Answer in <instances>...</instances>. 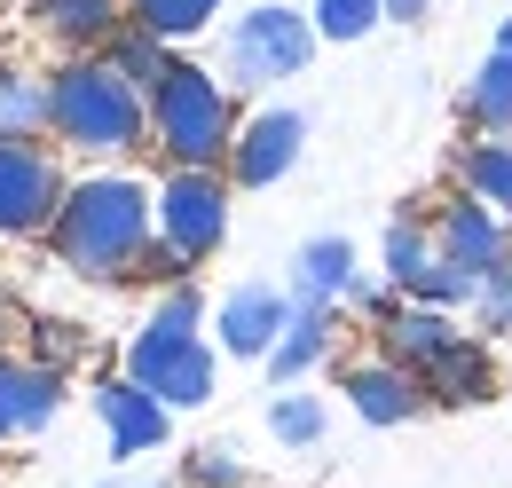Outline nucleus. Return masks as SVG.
<instances>
[{
    "label": "nucleus",
    "instance_id": "obj_9",
    "mask_svg": "<svg viewBox=\"0 0 512 488\" xmlns=\"http://www.w3.org/2000/svg\"><path fill=\"white\" fill-rule=\"evenodd\" d=\"M434 244H442V260L473 268V276H489L497 260H512V221L465 189L457 205H442V213H434Z\"/></svg>",
    "mask_w": 512,
    "mask_h": 488
},
{
    "label": "nucleus",
    "instance_id": "obj_16",
    "mask_svg": "<svg viewBox=\"0 0 512 488\" xmlns=\"http://www.w3.org/2000/svg\"><path fill=\"white\" fill-rule=\"evenodd\" d=\"M331 355V307H292V323H284V339L268 347V378L276 386H292V378H308V370Z\"/></svg>",
    "mask_w": 512,
    "mask_h": 488
},
{
    "label": "nucleus",
    "instance_id": "obj_15",
    "mask_svg": "<svg viewBox=\"0 0 512 488\" xmlns=\"http://www.w3.org/2000/svg\"><path fill=\"white\" fill-rule=\"evenodd\" d=\"M292 300L308 307H339L355 300V244L347 237H308L292 252Z\"/></svg>",
    "mask_w": 512,
    "mask_h": 488
},
{
    "label": "nucleus",
    "instance_id": "obj_26",
    "mask_svg": "<svg viewBox=\"0 0 512 488\" xmlns=\"http://www.w3.org/2000/svg\"><path fill=\"white\" fill-rule=\"evenodd\" d=\"M308 16H316L323 40H363L371 24H386V0H316Z\"/></svg>",
    "mask_w": 512,
    "mask_h": 488
},
{
    "label": "nucleus",
    "instance_id": "obj_11",
    "mask_svg": "<svg viewBox=\"0 0 512 488\" xmlns=\"http://www.w3.org/2000/svg\"><path fill=\"white\" fill-rule=\"evenodd\" d=\"M95 410H103V433H111V457H142V449H158L166 426H174V410H166L150 386H134V378H103V386H95Z\"/></svg>",
    "mask_w": 512,
    "mask_h": 488
},
{
    "label": "nucleus",
    "instance_id": "obj_13",
    "mask_svg": "<svg viewBox=\"0 0 512 488\" xmlns=\"http://www.w3.org/2000/svg\"><path fill=\"white\" fill-rule=\"evenodd\" d=\"M56 410H64V378L48 363H0V441L40 433Z\"/></svg>",
    "mask_w": 512,
    "mask_h": 488
},
{
    "label": "nucleus",
    "instance_id": "obj_4",
    "mask_svg": "<svg viewBox=\"0 0 512 488\" xmlns=\"http://www.w3.org/2000/svg\"><path fill=\"white\" fill-rule=\"evenodd\" d=\"M237 87H221L205 63H182L158 79L150 95V134L174 166H229V142H237V111H229Z\"/></svg>",
    "mask_w": 512,
    "mask_h": 488
},
{
    "label": "nucleus",
    "instance_id": "obj_23",
    "mask_svg": "<svg viewBox=\"0 0 512 488\" xmlns=\"http://www.w3.org/2000/svg\"><path fill=\"white\" fill-rule=\"evenodd\" d=\"M127 16L142 32H158V40H197L221 16V0H127Z\"/></svg>",
    "mask_w": 512,
    "mask_h": 488
},
{
    "label": "nucleus",
    "instance_id": "obj_20",
    "mask_svg": "<svg viewBox=\"0 0 512 488\" xmlns=\"http://www.w3.org/2000/svg\"><path fill=\"white\" fill-rule=\"evenodd\" d=\"M40 16L71 48H111V32H119V0H40Z\"/></svg>",
    "mask_w": 512,
    "mask_h": 488
},
{
    "label": "nucleus",
    "instance_id": "obj_2",
    "mask_svg": "<svg viewBox=\"0 0 512 488\" xmlns=\"http://www.w3.org/2000/svg\"><path fill=\"white\" fill-rule=\"evenodd\" d=\"M48 103H56V134H64L71 150H87V158H119L134 150L142 134H150V95L111 71V56H79L64 63L56 79H48Z\"/></svg>",
    "mask_w": 512,
    "mask_h": 488
},
{
    "label": "nucleus",
    "instance_id": "obj_22",
    "mask_svg": "<svg viewBox=\"0 0 512 488\" xmlns=\"http://www.w3.org/2000/svg\"><path fill=\"white\" fill-rule=\"evenodd\" d=\"M465 189L512 221V134H489V142L465 150Z\"/></svg>",
    "mask_w": 512,
    "mask_h": 488
},
{
    "label": "nucleus",
    "instance_id": "obj_28",
    "mask_svg": "<svg viewBox=\"0 0 512 488\" xmlns=\"http://www.w3.org/2000/svg\"><path fill=\"white\" fill-rule=\"evenodd\" d=\"M134 276H150V284H182V276H190V260H182L166 237H150V244H142V260H134Z\"/></svg>",
    "mask_w": 512,
    "mask_h": 488
},
{
    "label": "nucleus",
    "instance_id": "obj_17",
    "mask_svg": "<svg viewBox=\"0 0 512 488\" xmlns=\"http://www.w3.org/2000/svg\"><path fill=\"white\" fill-rule=\"evenodd\" d=\"M489 347H473V339H457L449 355H434V363L418 370V386H426V402H481L489 394Z\"/></svg>",
    "mask_w": 512,
    "mask_h": 488
},
{
    "label": "nucleus",
    "instance_id": "obj_18",
    "mask_svg": "<svg viewBox=\"0 0 512 488\" xmlns=\"http://www.w3.org/2000/svg\"><path fill=\"white\" fill-rule=\"evenodd\" d=\"M166 48H174V40H158V32H142V24H119L103 56H111V71H119V79H134L142 95H158V79L174 71V56H166Z\"/></svg>",
    "mask_w": 512,
    "mask_h": 488
},
{
    "label": "nucleus",
    "instance_id": "obj_14",
    "mask_svg": "<svg viewBox=\"0 0 512 488\" xmlns=\"http://www.w3.org/2000/svg\"><path fill=\"white\" fill-rule=\"evenodd\" d=\"M457 339H465V331L449 323V307H426V300H402V307L379 323V347H386L402 370H426L434 355H449Z\"/></svg>",
    "mask_w": 512,
    "mask_h": 488
},
{
    "label": "nucleus",
    "instance_id": "obj_19",
    "mask_svg": "<svg viewBox=\"0 0 512 488\" xmlns=\"http://www.w3.org/2000/svg\"><path fill=\"white\" fill-rule=\"evenodd\" d=\"M465 119L481 126V134H512V56L505 48L465 79Z\"/></svg>",
    "mask_w": 512,
    "mask_h": 488
},
{
    "label": "nucleus",
    "instance_id": "obj_29",
    "mask_svg": "<svg viewBox=\"0 0 512 488\" xmlns=\"http://www.w3.org/2000/svg\"><path fill=\"white\" fill-rule=\"evenodd\" d=\"M197 488H245V465H237V449H197Z\"/></svg>",
    "mask_w": 512,
    "mask_h": 488
},
{
    "label": "nucleus",
    "instance_id": "obj_5",
    "mask_svg": "<svg viewBox=\"0 0 512 488\" xmlns=\"http://www.w3.org/2000/svg\"><path fill=\"white\" fill-rule=\"evenodd\" d=\"M316 16H300V8H284V0H260L245 8L237 24H229V48H221V71H229V87L237 95H260L268 79H292L300 63L316 56Z\"/></svg>",
    "mask_w": 512,
    "mask_h": 488
},
{
    "label": "nucleus",
    "instance_id": "obj_24",
    "mask_svg": "<svg viewBox=\"0 0 512 488\" xmlns=\"http://www.w3.org/2000/svg\"><path fill=\"white\" fill-rule=\"evenodd\" d=\"M434 252H442V244H434V229H418V221H394V229H386V284L410 300V284L434 268Z\"/></svg>",
    "mask_w": 512,
    "mask_h": 488
},
{
    "label": "nucleus",
    "instance_id": "obj_1",
    "mask_svg": "<svg viewBox=\"0 0 512 488\" xmlns=\"http://www.w3.org/2000/svg\"><path fill=\"white\" fill-rule=\"evenodd\" d=\"M150 221H158V197L134 174H87V182H71L48 237H56V260L71 276H134Z\"/></svg>",
    "mask_w": 512,
    "mask_h": 488
},
{
    "label": "nucleus",
    "instance_id": "obj_10",
    "mask_svg": "<svg viewBox=\"0 0 512 488\" xmlns=\"http://www.w3.org/2000/svg\"><path fill=\"white\" fill-rule=\"evenodd\" d=\"M292 292H276V284H237L229 300H221V315H213V331H221V355H253V363H268V347L284 339V323H292Z\"/></svg>",
    "mask_w": 512,
    "mask_h": 488
},
{
    "label": "nucleus",
    "instance_id": "obj_8",
    "mask_svg": "<svg viewBox=\"0 0 512 488\" xmlns=\"http://www.w3.org/2000/svg\"><path fill=\"white\" fill-rule=\"evenodd\" d=\"M300 142H308V119L300 111H260V119L237 126L229 142V182L237 189H268L300 166Z\"/></svg>",
    "mask_w": 512,
    "mask_h": 488
},
{
    "label": "nucleus",
    "instance_id": "obj_25",
    "mask_svg": "<svg viewBox=\"0 0 512 488\" xmlns=\"http://www.w3.org/2000/svg\"><path fill=\"white\" fill-rule=\"evenodd\" d=\"M268 433L292 441V449L323 441V402H316V394H276V402H268Z\"/></svg>",
    "mask_w": 512,
    "mask_h": 488
},
{
    "label": "nucleus",
    "instance_id": "obj_3",
    "mask_svg": "<svg viewBox=\"0 0 512 488\" xmlns=\"http://www.w3.org/2000/svg\"><path fill=\"white\" fill-rule=\"evenodd\" d=\"M197 284H174L166 300L150 307V323L127 339V378L134 386H150L166 410H197V402H213V347L197 339Z\"/></svg>",
    "mask_w": 512,
    "mask_h": 488
},
{
    "label": "nucleus",
    "instance_id": "obj_12",
    "mask_svg": "<svg viewBox=\"0 0 512 488\" xmlns=\"http://www.w3.org/2000/svg\"><path fill=\"white\" fill-rule=\"evenodd\" d=\"M347 402H355L363 426H402V418H418L426 386H418V370L379 355V363H347Z\"/></svg>",
    "mask_w": 512,
    "mask_h": 488
},
{
    "label": "nucleus",
    "instance_id": "obj_21",
    "mask_svg": "<svg viewBox=\"0 0 512 488\" xmlns=\"http://www.w3.org/2000/svg\"><path fill=\"white\" fill-rule=\"evenodd\" d=\"M48 119H56V103H48V79H32V71L0 63V134H40Z\"/></svg>",
    "mask_w": 512,
    "mask_h": 488
},
{
    "label": "nucleus",
    "instance_id": "obj_32",
    "mask_svg": "<svg viewBox=\"0 0 512 488\" xmlns=\"http://www.w3.org/2000/svg\"><path fill=\"white\" fill-rule=\"evenodd\" d=\"M0 339H8V323H0Z\"/></svg>",
    "mask_w": 512,
    "mask_h": 488
},
{
    "label": "nucleus",
    "instance_id": "obj_7",
    "mask_svg": "<svg viewBox=\"0 0 512 488\" xmlns=\"http://www.w3.org/2000/svg\"><path fill=\"white\" fill-rule=\"evenodd\" d=\"M64 166L32 134H0V237H40L64 213Z\"/></svg>",
    "mask_w": 512,
    "mask_h": 488
},
{
    "label": "nucleus",
    "instance_id": "obj_31",
    "mask_svg": "<svg viewBox=\"0 0 512 488\" xmlns=\"http://www.w3.org/2000/svg\"><path fill=\"white\" fill-rule=\"evenodd\" d=\"M497 48H505V56H512V16H505V32H497Z\"/></svg>",
    "mask_w": 512,
    "mask_h": 488
},
{
    "label": "nucleus",
    "instance_id": "obj_30",
    "mask_svg": "<svg viewBox=\"0 0 512 488\" xmlns=\"http://www.w3.org/2000/svg\"><path fill=\"white\" fill-rule=\"evenodd\" d=\"M426 8H434V0H386V16H394V24H418Z\"/></svg>",
    "mask_w": 512,
    "mask_h": 488
},
{
    "label": "nucleus",
    "instance_id": "obj_27",
    "mask_svg": "<svg viewBox=\"0 0 512 488\" xmlns=\"http://www.w3.org/2000/svg\"><path fill=\"white\" fill-rule=\"evenodd\" d=\"M473 307H481V331H489V339H512V260H497V268L481 276Z\"/></svg>",
    "mask_w": 512,
    "mask_h": 488
},
{
    "label": "nucleus",
    "instance_id": "obj_6",
    "mask_svg": "<svg viewBox=\"0 0 512 488\" xmlns=\"http://www.w3.org/2000/svg\"><path fill=\"white\" fill-rule=\"evenodd\" d=\"M158 237L174 244L182 260H213L221 237H229V182L213 174V166H174L166 182H158Z\"/></svg>",
    "mask_w": 512,
    "mask_h": 488
}]
</instances>
